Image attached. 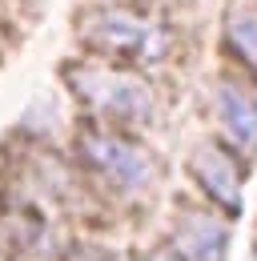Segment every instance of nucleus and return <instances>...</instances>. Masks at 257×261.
Returning a JSON list of instances; mask_svg holds the SVG:
<instances>
[{
  "instance_id": "423d86ee",
  "label": "nucleus",
  "mask_w": 257,
  "mask_h": 261,
  "mask_svg": "<svg viewBox=\"0 0 257 261\" xmlns=\"http://www.w3.org/2000/svg\"><path fill=\"white\" fill-rule=\"evenodd\" d=\"M177 245L189 261H225L229 229L209 213H185L177 225Z\"/></svg>"
},
{
  "instance_id": "39448f33",
  "label": "nucleus",
  "mask_w": 257,
  "mask_h": 261,
  "mask_svg": "<svg viewBox=\"0 0 257 261\" xmlns=\"http://www.w3.org/2000/svg\"><path fill=\"white\" fill-rule=\"evenodd\" d=\"M217 121H221L225 137L241 149V153H257V97L237 89V85H221L217 89Z\"/></svg>"
},
{
  "instance_id": "20e7f679",
  "label": "nucleus",
  "mask_w": 257,
  "mask_h": 261,
  "mask_svg": "<svg viewBox=\"0 0 257 261\" xmlns=\"http://www.w3.org/2000/svg\"><path fill=\"white\" fill-rule=\"evenodd\" d=\"M189 165H193V177L205 185V193L213 197V201H221L229 213L241 209V177H237L233 161L225 157L217 145H201Z\"/></svg>"
},
{
  "instance_id": "6e6552de",
  "label": "nucleus",
  "mask_w": 257,
  "mask_h": 261,
  "mask_svg": "<svg viewBox=\"0 0 257 261\" xmlns=\"http://www.w3.org/2000/svg\"><path fill=\"white\" fill-rule=\"evenodd\" d=\"M149 261H177V257H169V253H157V257H149Z\"/></svg>"
},
{
  "instance_id": "f257e3e1",
  "label": "nucleus",
  "mask_w": 257,
  "mask_h": 261,
  "mask_svg": "<svg viewBox=\"0 0 257 261\" xmlns=\"http://www.w3.org/2000/svg\"><path fill=\"white\" fill-rule=\"evenodd\" d=\"M68 85L76 89V97H85L89 109L121 121V125H137L149 117L153 109V93L141 76H133L125 68H105V65H76L68 68Z\"/></svg>"
},
{
  "instance_id": "7ed1b4c3",
  "label": "nucleus",
  "mask_w": 257,
  "mask_h": 261,
  "mask_svg": "<svg viewBox=\"0 0 257 261\" xmlns=\"http://www.w3.org/2000/svg\"><path fill=\"white\" fill-rule=\"evenodd\" d=\"M85 157L121 189H145L153 181V161L145 149H137L125 137H113V133H93L85 137Z\"/></svg>"
},
{
  "instance_id": "0eeeda50",
  "label": "nucleus",
  "mask_w": 257,
  "mask_h": 261,
  "mask_svg": "<svg viewBox=\"0 0 257 261\" xmlns=\"http://www.w3.org/2000/svg\"><path fill=\"white\" fill-rule=\"evenodd\" d=\"M225 33H229V48L257 72V8L253 4L249 8H237L229 16V29Z\"/></svg>"
},
{
  "instance_id": "f03ea898",
  "label": "nucleus",
  "mask_w": 257,
  "mask_h": 261,
  "mask_svg": "<svg viewBox=\"0 0 257 261\" xmlns=\"http://www.w3.org/2000/svg\"><path fill=\"white\" fill-rule=\"evenodd\" d=\"M85 40L96 44L100 53L117 57V61H128V65H153L169 48V33L157 20H149L141 12H128V8L96 12L85 24Z\"/></svg>"
},
{
  "instance_id": "1a4fd4ad",
  "label": "nucleus",
  "mask_w": 257,
  "mask_h": 261,
  "mask_svg": "<svg viewBox=\"0 0 257 261\" xmlns=\"http://www.w3.org/2000/svg\"><path fill=\"white\" fill-rule=\"evenodd\" d=\"M253 261H257V257H253Z\"/></svg>"
}]
</instances>
